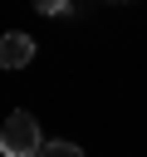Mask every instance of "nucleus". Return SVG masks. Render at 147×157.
<instances>
[{"label": "nucleus", "mask_w": 147, "mask_h": 157, "mask_svg": "<svg viewBox=\"0 0 147 157\" xmlns=\"http://www.w3.org/2000/svg\"><path fill=\"white\" fill-rule=\"evenodd\" d=\"M39 147H44V142H39V118L24 113V108L10 113L5 128H0V152H5V157H39Z\"/></svg>", "instance_id": "1"}, {"label": "nucleus", "mask_w": 147, "mask_h": 157, "mask_svg": "<svg viewBox=\"0 0 147 157\" xmlns=\"http://www.w3.org/2000/svg\"><path fill=\"white\" fill-rule=\"evenodd\" d=\"M29 59H34V39L29 34H20V29L0 34V69H24Z\"/></svg>", "instance_id": "2"}, {"label": "nucleus", "mask_w": 147, "mask_h": 157, "mask_svg": "<svg viewBox=\"0 0 147 157\" xmlns=\"http://www.w3.org/2000/svg\"><path fill=\"white\" fill-rule=\"evenodd\" d=\"M39 157H83V147H78V142H44Z\"/></svg>", "instance_id": "3"}, {"label": "nucleus", "mask_w": 147, "mask_h": 157, "mask_svg": "<svg viewBox=\"0 0 147 157\" xmlns=\"http://www.w3.org/2000/svg\"><path fill=\"white\" fill-rule=\"evenodd\" d=\"M34 10H39V15H59V10H64V0H34Z\"/></svg>", "instance_id": "4"}]
</instances>
